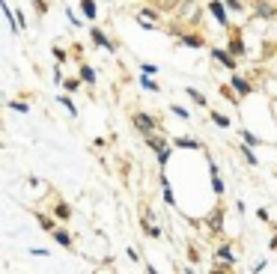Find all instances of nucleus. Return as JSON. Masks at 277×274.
Returning a JSON list of instances; mask_svg holds the SVG:
<instances>
[{"label":"nucleus","mask_w":277,"mask_h":274,"mask_svg":"<svg viewBox=\"0 0 277 274\" xmlns=\"http://www.w3.org/2000/svg\"><path fill=\"white\" fill-rule=\"evenodd\" d=\"M66 18H69V24H72V27H81V18H78L72 9H66Z\"/></svg>","instance_id":"nucleus-23"},{"label":"nucleus","mask_w":277,"mask_h":274,"mask_svg":"<svg viewBox=\"0 0 277 274\" xmlns=\"http://www.w3.org/2000/svg\"><path fill=\"white\" fill-rule=\"evenodd\" d=\"M224 3H227L233 12H242V9H245V6H242V0H224Z\"/></svg>","instance_id":"nucleus-27"},{"label":"nucleus","mask_w":277,"mask_h":274,"mask_svg":"<svg viewBox=\"0 0 277 274\" xmlns=\"http://www.w3.org/2000/svg\"><path fill=\"white\" fill-rule=\"evenodd\" d=\"M140 72H143V75H155V72H158V66H155V63H143V66H140Z\"/></svg>","instance_id":"nucleus-24"},{"label":"nucleus","mask_w":277,"mask_h":274,"mask_svg":"<svg viewBox=\"0 0 277 274\" xmlns=\"http://www.w3.org/2000/svg\"><path fill=\"white\" fill-rule=\"evenodd\" d=\"M90 36H92V42H95L98 48H104V51H113V42H110V39H107V36H104L98 27H92V33H90Z\"/></svg>","instance_id":"nucleus-4"},{"label":"nucleus","mask_w":277,"mask_h":274,"mask_svg":"<svg viewBox=\"0 0 277 274\" xmlns=\"http://www.w3.org/2000/svg\"><path fill=\"white\" fill-rule=\"evenodd\" d=\"M140 87H143V90H152V92H158V84H155L149 75H140Z\"/></svg>","instance_id":"nucleus-19"},{"label":"nucleus","mask_w":277,"mask_h":274,"mask_svg":"<svg viewBox=\"0 0 277 274\" xmlns=\"http://www.w3.org/2000/svg\"><path fill=\"white\" fill-rule=\"evenodd\" d=\"M9 107H12V110H18V113H30V107H27L24 101H9Z\"/></svg>","instance_id":"nucleus-22"},{"label":"nucleus","mask_w":277,"mask_h":274,"mask_svg":"<svg viewBox=\"0 0 277 274\" xmlns=\"http://www.w3.org/2000/svg\"><path fill=\"white\" fill-rule=\"evenodd\" d=\"M242 152H245V158H248V164H251V167H257V164H260V158L254 155V146H248V143H245V146H242Z\"/></svg>","instance_id":"nucleus-18"},{"label":"nucleus","mask_w":277,"mask_h":274,"mask_svg":"<svg viewBox=\"0 0 277 274\" xmlns=\"http://www.w3.org/2000/svg\"><path fill=\"white\" fill-rule=\"evenodd\" d=\"M39 227H45V230H51L54 224H51V218H45V215H39Z\"/></svg>","instance_id":"nucleus-31"},{"label":"nucleus","mask_w":277,"mask_h":274,"mask_svg":"<svg viewBox=\"0 0 277 274\" xmlns=\"http://www.w3.org/2000/svg\"><path fill=\"white\" fill-rule=\"evenodd\" d=\"M245 143H248V146H260V137L251 134V131H245Z\"/></svg>","instance_id":"nucleus-25"},{"label":"nucleus","mask_w":277,"mask_h":274,"mask_svg":"<svg viewBox=\"0 0 277 274\" xmlns=\"http://www.w3.org/2000/svg\"><path fill=\"white\" fill-rule=\"evenodd\" d=\"M218 260H224L227 266H233V263H236V254H233V251L224 245V248H218Z\"/></svg>","instance_id":"nucleus-15"},{"label":"nucleus","mask_w":277,"mask_h":274,"mask_svg":"<svg viewBox=\"0 0 277 274\" xmlns=\"http://www.w3.org/2000/svg\"><path fill=\"white\" fill-rule=\"evenodd\" d=\"M78 87H81V81H75V78H72V81H66V90H69V92H75Z\"/></svg>","instance_id":"nucleus-30"},{"label":"nucleus","mask_w":277,"mask_h":274,"mask_svg":"<svg viewBox=\"0 0 277 274\" xmlns=\"http://www.w3.org/2000/svg\"><path fill=\"white\" fill-rule=\"evenodd\" d=\"M57 101H60V104H63V107L72 113V116H78V107L72 104V98H69V95H57Z\"/></svg>","instance_id":"nucleus-16"},{"label":"nucleus","mask_w":277,"mask_h":274,"mask_svg":"<svg viewBox=\"0 0 277 274\" xmlns=\"http://www.w3.org/2000/svg\"><path fill=\"white\" fill-rule=\"evenodd\" d=\"M140 15H143V18H149V21H155V18H158V12H155V9H143Z\"/></svg>","instance_id":"nucleus-29"},{"label":"nucleus","mask_w":277,"mask_h":274,"mask_svg":"<svg viewBox=\"0 0 277 274\" xmlns=\"http://www.w3.org/2000/svg\"><path fill=\"white\" fill-rule=\"evenodd\" d=\"M81 12H84L90 21H95V18H98V9H95V3H92V0H81Z\"/></svg>","instance_id":"nucleus-8"},{"label":"nucleus","mask_w":277,"mask_h":274,"mask_svg":"<svg viewBox=\"0 0 277 274\" xmlns=\"http://www.w3.org/2000/svg\"><path fill=\"white\" fill-rule=\"evenodd\" d=\"M54 218H60V221H69V218H72V209H69L66 203H57V209H54Z\"/></svg>","instance_id":"nucleus-14"},{"label":"nucleus","mask_w":277,"mask_h":274,"mask_svg":"<svg viewBox=\"0 0 277 274\" xmlns=\"http://www.w3.org/2000/svg\"><path fill=\"white\" fill-rule=\"evenodd\" d=\"M173 149H176V146H164L161 152H155V155H158V164H161V167H164V164L170 161V155H173Z\"/></svg>","instance_id":"nucleus-17"},{"label":"nucleus","mask_w":277,"mask_h":274,"mask_svg":"<svg viewBox=\"0 0 277 274\" xmlns=\"http://www.w3.org/2000/svg\"><path fill=\"white\" fill-rule=\"evenodd\" d=\"M131 119H134V125H137L143 134H152V128H155V119H152V116H146V113H134Z\"/></svg>","instance_id":"nucleus-2"},{"label":"nucleus","mask_w":277,"mask_h":274,"mask_svg":"<svg viewBox=\"0 0 277 274\" xmlns=\"http://www.w3.org/2000/svg\"><path fill=\"white\" fill-rule=\"evenodd\" d=\"M185 92H188V98H191V101H194V104H200V107H206V95H203V92H200V90H194V87H188V90H185Z\"/></svg>","instance_id":"nucleus-10"},{"label":"nucleus","mask_w":277,"mask_h":274,"mask_svg":"<svg viewBox=\"0 0 277 274\" xmlns=\"http://www.w3.org/2000/svg\"><path fill=\"white\" fill-rule=\"evenodd\" d=\"M176 149H200V140H191V137H176L173 140Z\"/></svg>","instance_id":"nucleus-7"},{"label":"nucleus","mask_w":277,"mask_h":274,"mask_svg":"<svg viewBox=\"0 0 277 274\" xmlns=\"http://www.w3.org/2000/svg\"><path fill=\"white\" fill-rule=\"evenodd\" d=\"M146 230H149V236H152V239H161V230H158V227H152V224H149Z\"/></svg>","instance_id":"nucleus-32"},{"label":"nucleus","mask_w":277,"mask_h":274,"mask_svg":"<svg viewBox=\"0 0 277 274\" xmlns=\"http://www.w3.org/2000/svg\"><path fill=\"white\" fill-rule=\"evenodd\" d=\"M182 45H188V48H200V42H197L194 36H182Z\"/></svg>","instance_id":"nucleus-26"},{"label":"nucleus","mask_w":277,"mask_h":274,"mask_svg":"<svg viewBox=\"0 0 277 274\" xmlns=\"http://www.w3.org/2000/svg\"><path fill=\"white\" fill-rule=\"evenodd\" d=\"M54 57H57V63H63V60H66V51H60V48H54Z\"/></svg>","instance_id":"nucleus-33"},{"label":"nucleus","mask_w":277,"mask_h":274,"mask_svg":"<svg viewBox=\"0 0 277 274\" xmlns=\"http://www.w3.org/2000/svg\"><path fill=\"white\" fill-rule=\"evenodd\" d=\"M233 90H236L239 95H251V92H254V87H251L242 75H233Z\"/></svg>","instance_id":"nucleus-5"},{"label":"nucleus","mask_w":277,"mask_h":274,"mask_svg":"<svg viewBox=\"0 0 277 274\" xmlns=\"http://www.w3.org/2000/svg\"><path fill=\"white\" fill-rule=\"evenodd\" d=\"M161 188H164V203H167V206H173L176 200H173V188H170V182H167V176H161Z\"/></svg>","instance_id":"nucleus-13"},{"label":"nucleus","mask_w":277,"mask_h":274,"mask_svg":"<svg viewBox=\"0 0 277 274\" xmlns=\"http://www.w3.org/2000/svg\"><path fill=\"white\" fill-rule=\"evenodd\" d=\"M146 146H149V149H155V152H161V149H164V140L149 134V137H146Z\"/></svg>","instance_id":"nucleus-21"},{"label":"nucleus","mask_w":277,"mask_h":274,"mask_svg":"<svg viewBox=\"0 0 277 274\" xmlns=\"http://www.w3.org/2000/svg\"><path fill=\"white\" fill-rule=\"evenodd\" d=\"M209 12L215 15V21H218L221 27H227V24H230V15H227V6H224L221 0H209Z\"/></svg>","instance_id":"nucleus-1"},{"label":"nucleus","mask_w":277,"mask_h":274,"mask_svg":"<svg viewBox=\"0 0 277 274\" xmlns=\"http://www.w3.org/2000/svg\"><path fill=\"white\" fill-rule=\"evenodd\" d=\"M173 113H176L179 119H188V110H185V107H179V104H173Z\"/></svg>","instance_id":"nucleus-28"},{"label":"nucleus","mask_w":277,"mask_h":274,"mask_svg":"<svg viewBox=\"0 0 277 274\" xmlns=\"http://www.w3.org/2000/svg\"><path fill=\"white\" fill-rule=\"evenodd\" d=\"M227 51H230L233 57H245V54H248V48H245V42H242V39H233Z\"/></svg>","instance_id":"nucleus-9"},{"label":"nucleus","mask_w":277,"mask_h":274,"mask_svg":"<svg viewBox=\"0 0 277 274\" xmlns=\"http://www.w3.org/2000/svg\"><path fill=\"white\" fill-rule=\"evenodd\" d=\"M212 122L218 128H230V116H224V113H212Z\"/></svg>","instance_id":"nucleus-20"},{"label":"nucleus","mask_w":277,"mask_h":274,"mask_svg":"<svg viewBox=\"0 0 277 274\" xmlns=\"http://www.w3.org/2000/svg\"><path fill=\"white\" fill-rule=\"evenodd\" d=\"M54 239H57L60 248H72V236H69L66 230H54Z\"/></svg>","instance_id":"nucleus-11"},{"label":"nucleus","mask_w":277,"mask_h":274,"mask_svg":"<svg viewBox=\"0 0 277 274\" xmlns=\"http://www.w3.org/2000/svg\"><path fill=\"white\" fill-rule=\"evenodd\" d=\"M78 78H84L87 84H95V69H92V66H81V72H78Z\"/></svg>","instance_id":"nucleus-12"},{"label":"nucleus","mask_w":277,"mask_h":274,"mask_svg":"<svg viewBox=\"0 0 277 274\" xmlns=\"http://www.w3.org/2000/svg\"><path fill=\"white\" fill-rule=\"evenodd\" d=\"M209 173H212V191L215 194H224V182H221V173H218V164L215 161L209 164Z\"/></svg>","instance_id":"nucleus-6"},{"label":"nucleus","mask_w":277,"mask_h":274,"mask_svg":"<svg viewBox=\"0 0 277 274\" xmlns=\"http://www.w3.org/2000/svg\"><path fill=\"white\" fill-rule=\"evenodd\" d=\"M212 57H215V60H221L227 69H233V72H236V60H233V54H230L227 48H224V51H221V48H212Z\"/></svg>","instance_id":"nucleus-3"}]
</instances>
